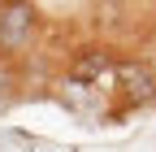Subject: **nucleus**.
<instances>
[{"instance_id":"obj_1","label":"nucleus","mask_w":156,"mask_h":152,"mask_svg":"<svg viewBox=\"0 0 156 152\" xmlns=\"http://www.w3.org/2000/svg\"><path fill=\"white\" fill-rule=\"evenodd\" d=\"M35 31H39L35 5H0V52L5 56L26 52L30 39H35Z\"/></svg>"},{"instance_id":"obj_2","label":"nucleus","mask_w":156,"mask_h":152,"mask_svg":"<svg viewBox=\"0 0 156 152\" xmlns=\"http://www.w3.org/2000/svg\"><path fill=\"white\" fill-rule=\"evenodd\" d=\"M113 78H117V87H122L134 104H152L156 100V65L139 61V56L113 61Z\"/></svg>"},{"instance_id":"obj_3","label":"nucleus","mask_w":156,"mask_h":152,"mask_svg":"<svg viewBox=\"0 0 156 152\" xmlns=\"http://www.w3.org/2000/svg\"><path fill=\"white\" fill-rule=\"evenodd\" d=\"M69 74H74L78 83H108V78H113V56L100 52V48H87V52L74 56Z\"/></svg>"}]
</instances>
